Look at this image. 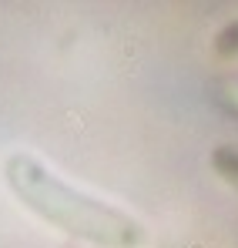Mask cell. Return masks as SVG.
I'll use <instances>...</instances> for the list:
<instances>
[{"mask_svg":"<svg viewBox=\"0 0 238 248\" xmlns=\"http://www.w3.org/2000/svg\"><path fill=\"white\" fill-rule=\"evenodd\" d=\"M215 54L218 57H238V20L225 24L215 34Z\"/></svg>","mask_w":238,"mask_h":248,"instance_id":"3957f363","label":"cell"},{"mask_svg":"<svg viewBox=\"0 0 238 248\" xmlns=\"http://www.w3.org/2000/svg\"><path fill=\"white\" fill-rule=\"evenodd\" d=\"M211 168L228 188L238 191V144H218L211 151Z\"/></svg>","mask_w":238,"mask_h":248,"instance_id":"7a4b0ae2","label":"cell"},{"mask_svg":"<svg viewBox=\"0 0 238 248\" xmlns=\"http://www.w3.org/2000/svg\"><path fill=\"white\" fill-rule=\"evenodd\" d=\"M3 181L27 211H34L40 221L61 228L78 242H87L94 248L144 245V225L134 215L67 185L47 165H40L37 158L24 151H14L3 161Z\"/></svg>","mask_w":238,"mask_h":248,"instance_id":"6da1fadb","label":"cell"}]
</instances>
